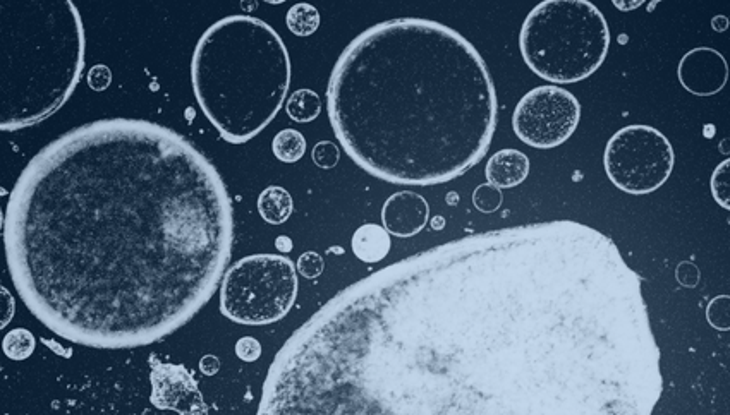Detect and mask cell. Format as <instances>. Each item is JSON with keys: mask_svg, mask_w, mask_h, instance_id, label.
<instances>
[{"mask_svg": "<svg viewBox=\"0 0 730 415\" xmlns=\"http://www.w3.org/2000/svg\"><path fill=\"white\" fill-rule=\"evenodd\" d=\"M390 246H392V242H390L389 232L377 223L361 225L354 232L353 241H351L354 256L368 265H375L385 259V256L389 254Z\"/></svg>", "mask_w": 730, "mask_h": 415, "instance_id": "obj_13", "label": "cell"}, {"mask_svg": "<svg viewBox=\"0 0 730 415\" xmlns=\"http://www.w3.org/2000/svg\"><path fill=\"white\" fill-rule=\"evenodd\" d=\"M432 227L435 230H442L445 227V220L442 217L433 218Z\"/></svg>", "mask_w": 730, "mask_h": 415, "instance_id": "obj_31", "label": "cell"}, {"mask_svg": "<svg viewBox=\"0 0 730 415\" xmlns=\"http://www.w3.org/2000/svg\"><path fill=\"white\" fill-rule=\"evenodd\" d=\"M729 295H718L706 307V319L718 331H729Z\"/></svg>", "mask_w": 730, "mask_h": 415, "instance_id": "obj_21", "label": "cell"}, {"mask_svg": "<svg viewBox=\"0 0 730 415\" xmlns=\"http://www.w3.org/2000/svg\"><path fill=\"white\" fill-rule=\"evenodd\" d=\"M272 151L280 162L296 163L305 157L306 139L296 129H282L275 134L272 141Z\"/></svg>", "mask_w": 730, "mask_h": 415, "instance_id": "obj_16", "label": "cell"}, {"mask_svg": "<svg viewBox=\"0 0 730 415\" xmlns=\"http://www.w3.org/2000/svg\"><path fill=\"white\" fill-rule=\"evenodd\" d=\"M16 313V301L13 294L0 283V331L4 330Z\"/></svg>", "mask_w": 730, "mask_h": 415, "instance_id": "obj_26", "label": "cell"}, {"mask_svg": "<svg viewBox=\"0 0 730 415\" xmlns=\"http://www.w3.org/2000/svg\"><path fill=\"white\" fill-rule=\"evenodd\" d=\"M112 83V73L110 69L104 64H98V66L92 67L90 73H88V86L95 91H104L109 88Z\"/></svg>", "mask_w": 730, "mask_h": 415, "instance_id": "obj_27", "label": "cell"}, {"mask_svg": "<svg viewBox=\"0 0 730 415\" xmlns=\"http://www.w3.org/2000/svg\"><path fill=\"white\" fill-rule=\"evenodd\" d=\"M4 220H6V217H4V213H2V208H0V230L4 229Z\"/></svg>", "mask_w": 730, "mask_h": 415, "instance_id": "obj_32", "label": "cell"}, {"mask_svg": "<svg viewBox=\"0 0 730 415\" xmlns=\"http://www.w3.org/2000/svg\"><path fill=\"white\" fill-rule=\"evenodd\" d=\"M676 278L679 285L686 289H694L700 283L701 271L693 261H682L676 268Z\"/></svg>", "mask_w": 730, "mask_h": 415, "instance_id": "obj_24", "label": "cell"}, {"mask_svg": "<svg viewBox=\"0 0 730 415\" xmlns=\"http://www.w3.org/2000/svg\"><path fill=\"white\" fill-rule=\"evenodd\" d=\"M236 355L244 362H255L262 357V343L253 337H243L236 343Z\"/></svg>", "mask_w": 730, "mask_h": 415, "instance_id": "obj_25", "label": "cell"}, {"mask_svg": "<svg viewBox=\"0 0 730 415\" xmlns=\"http://www.w3.org/2000/svg\"><path fill=\"white\" fill-rule=\"evenodd\" d=\"M275 247L279 251H282V253H289V251H292V241L286 235H280V237H277V241H275Z\"/></svg>", "mask_w": 730, "mask_h": 415, "instance_id": "obj_29", "label": "cell"}, {"mask_svg": "<svg viewBox=\"0 0 730 415\" xmlns=\"http://www.w3.org/2000/svg\"><path fill=\"white\" fill-rule=\"evenodd\" d=\"M201 373L213 376L220 371V361L215 355H205L200 362Z\"/></svg>", "mask_w": 730, "mask_h": 415, "instance_id": "obj_28", "label": "cell"}, {"mask_svg": "<svg viewBox=\"0 0 730 415\" xmlns=\"http://www.w3.org/2000/svg\"><path fill=\"white\" fill-rule=\"evenodd\" d=\"M712 26L713 30L718 31V33H724L729 28V19L725 18V16H717V18L713 19Z\"/></svg>", "mask_w": 730, "mask_h": 415, "instance_id": "obj_30", "label": "cell"}, {"mask_svg": "<svg viewBox=\"0 0 730 415\" xmlns=\"http://www.w3.org/2000/svg\"><path fill=\"white\" fill-rule=\"evenodd\" d=\"M85 26L71 0L0 2V131L49 119L85 69Z\"/></svg>", "mask_w": 730, "mask_h": 415, "instance_id": "obj_5", "label": "cell"}, {"mask_svg": "<svg viewBox=\"0 0 730 415\" xmlns=\"http://www.w3.org/2000/svg\"><path fill=\"white\" fill-rule=\"evenodd\" d=\"M682 88L696 97H713L724 90L729 66L724 55L710 47H696L682 57L677 67Z\"/></svg>", "mask_w": 730, "mask_h": 415, "instance_id": "obj_10", "label": "cell"}, {"mask_svg": "<svg viewBox=\"0 0 730 415\" xmlns=\"http://www.w3.org/2000/svg\"><path fill=\"white\" fill-rule=\"evenodd\" d=\"M298 273L282 254H251L226 271L220 311L234 323L263 326L286 318L298 299Z\"/></svg>", "mask_w": 730, "mask_h": 415, "instance_id": "obj_7", "label": "cell"}, {"mask_svg": "<svg viewBox=\"0 0 730 415\" xmlns=\"http://www.w3.org/2000/svg\"><path fill=\"white\" fill-rule=\"evenodd\" d=\"M643 282L572 220L468 235L335 295L275 355L256 415H651Z\"/></svg>", "mask_w": 730, "mask_h": 415, "instance_id": "obj_1", "label": "cell"}, {"mask_svg": "<svg viewBox=\"0 0 730 415\" xmlns=\"http://www.w3.org/2000/svg\"><path fill=\"white\" fill-rule=\"evenodd\" d=\"M519 49L538 78L571 85L597 73L607 59V19L588 0H543L524 19Z\"/></svg>", "mask_w": 730, "mask_h": 415, "instance_id": "obj_6", "label": "cell"}, {"mask_svg": "<svg viewBox=\"0 0 730 415\" xmlns=\"http://www.w3.org/2000/svg\"><path fill=\"white\" fill-rule=\"evenodd\" d=\"M191 83L201 112L222 139L244 145L282 109L291 86V57L263 19L227 16L196 43Z\"/></svg>", "mask_w": 730, "mask_h": 415, "instance_id": "obj_4", "label": "cell"}, {"mask_svg": "<svg viewBox=\"0 0 730 415\" xmlns=\"http://www.w3.org/2000/svg\"><path fill=\"white\" fill-rule=\"evenodd\" d=\"M296 268L305 278H318L325 270V263H323L320 254L315 253V251H306V253L299 256Z\"/></svg>", "mask_w": 730, "mask_h": 415, "instance_id": "obj_23", "label": "cell"}, {"mask_svg": "<svg viewBox=\"0 0 730 415\" xmlns=\"http://www.w3.org/2000/svg\"><path fill=\"white\" fill-rule=\"evenodd\" d=\"M430 218V205L420 194L401 191L392 194L382 208V223L389 235L408 239L420 234Z\"/></svg>", "mask_w": 730, "mask_h": 415, "instance_id": "obj_11", "label": "cell"}, {"mask_svg": "<svg viewBox=\"0 0 730 415\" xmlns=\"http://www.w3.org/2000/svg\"><path fill=\"white\" fill-rule=\"evenodd\" d=\"M294 201L287 189L280 186H268L258 198V211L265 222L270 225H282L291 218Z\"/></svg>", "mask_w": 730, "mask_h": 415, "instance_id": "obj_14", "label": "cell"}, {"mask_svg": "<svg viewBox=\"0 0 730 415\" xmlns=\"http://www.w3.org/2000/svg\"><path fill=\"white\" fill-rule=\"evenodd\" d=\"M286 23L296 37H310L320 26V13L317 7L301 2L287 11Z\"/></svg>", "mask_w": 730, "mask_h": 415, "instance_id": "obj_17", "label": "cell"}, {"mask_svg": "<svg viewBox=\"0 0 730 415\" xmlns=\"http://www.w3.org/2000/svg\"><path fill=\"white\" fill-rule=\"evenodd\" d=\"M603 165L610 182L633 196L655 193L669 181L676 165L674 148L651 126H626L609 139Z\"/></svg>", "mask_w": 730, "mask_h": 415, "instance_id": "obj_8", "label": "cell"}, {"mask_svg": "<svg viewBox=\"0 0 730 415\" xmlns=\"http://www.w3.org/2000/svg\"><path fill=\"white\" fill-rule=\"evenodd\" d=\"M530 174V158L519 150H500L485 167L488 184L502 189L519 186Z\"/></svg>", "mask_w": 730, "mask_h": 415, "instance_id": "obj_12", "label": "cell"}, {"mask_svg": "<svg viewBox=\"0 0 730 415\" xmlns=\"http://www.w3.org/2000/svg\"><path fill=\"white\" fill-rule=\"evenodd\" d=\"M502 203H504V194L499 187L492 186L488 182L476 187L475 193H473V205L481 213H493V211L500 210Z\"/></svg>", "mask_w": 730, "mask_h": 415, "instance_id": "obj_20", "label": "cell"}, {"mask_svg": "<svg viewBox=\"0 0 730 415\" xmlns=\"http://www.w3.org/2000/svg\"><path fill=\"white\" fill-rule=\"evenodd\" d=\"M35 347H37V340L33 337V333L25 328L9 331L2 340V352L11 361H26L35 352Z\"/></svg>", "mask_w": 730, "mask_h": 415, "instance_id": "obj_18", "label": "cell"}, {"mask_svg": "<svg viewBox=\"0 0 730 415\" xmlns=\"http://www.w3.org/2000/svg\"><path fill=\"white\" fill-rule=\"evenodd\" d=\"M581 103L560 86H536L514 110L512 127L524 145L550 150L564 145L578 129Z\"/></svg>", "mask_w": 730, "mask_h": 415, "instance_id": "obj_9", "label": "cell"}, {"mask_svg": "<svg viewBox=\"0 0 730 415\" xmlns=\"http://www.w3.org/2000/svg\"><path fill=\"white\" fill-rule=\"evenodd\" d=\"M730 160H724V162L718 165L715 172L712 175V194L718 205L722 206L724 210H730Z\"/></svg>", "mask_w": 730, "mask_h": 415, "instance_id": "obj_19", "label": "cell"}, {"mask_svg": "<svg viewBox=\"0 0 730 415\" xmlns=\"http://www.w3.org/2000/svg\"><path fill=\"white\" fill-rule=\"evenodd\" d=\"M335 138L359 169L402 186H435L492 146L497 91L475 45L433 19L397 18L359 33L327 88Z\"/></svg>", "mask_w": 730, "mask_h": 415, "instance_id": "obj_3", "label": "cell"}, {"mask_svg": "<svg viewBox=\"0 0 730 415\" xmlns=\"http://www.w3.org/2000/svg\"><path fill=\"white\" fill-rule=\"evenodd\" d=\"M311 158L320 169L330 170L337 167V163L341 160V151L332 141H320V143L313 146Z\"/></svg>", "mask_w": 730, "mask_h": 415, "instance_id": "obj_22", "label": "cell"}, {"mask_svg": "<svg viewBox=\"0 0 730 415\" xmlns=\"http://www.w3.org/2000/svg\"><path fill=\"white\" fill-rule=\"evenodd\" d=\"M226 184L171 127L100 119L43 146L7 203V268L57 337L136 349L195 318L231 259Z\"/></svg>", "mask_w": 730, "mask_h": 415, "instance_id": "obj_2", "label": "cell"}, {"mask_svg": "<svg viewBox=\"0 0 730 415\" xmlns=\"http://www.w3.org/2000/svg\"><path fill=\"white\" fill-rule=\"evenodd\" d=\"M286 112L292 121L299 124H308L317 119L322 114V98L318 97V93L308 88L294 91L291 98L287 100Z\"/></svg>", "mask_w": 730, "mask_h": 415, "instance_id": "obj_15", "label": "cell"}]
</instances>
